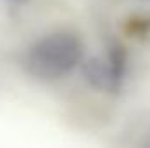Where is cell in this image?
Listing matches in <instances>:
<instances>
[{
	"label": "cell",
	"instance_id": "obj_1",
	"mask_svg": "<svg viewBox=\"0 0 150 148\" xmlns=\"http://www.w3.org/2000/svg\"><path fill=\"white\" fill-rule=\"evenodd\" d=\"M82 42L75 33L68 30H54L38 37L26 47L21 65L35 80L56 82L82 65Z\"/></svg>",
	"mask_w": 150,
	"mask_h": 148
},
{
	"label": "cell",
	"instance_id": "obj_2",
	"mask_svg": "<svg viewBox=\"0 0 150 148\" xmlns=\"http://www.w3.org/2000/svg\"><path fill=\"white\" fill-rule=\"evenodd\" d=\"M127 70V59L122 47H112L107 58H91L84 63V77L89 85L101 92H117Z\"/></svg>",
	"mask_w": 150,
	"mask_h": 148
}]
</instances>
